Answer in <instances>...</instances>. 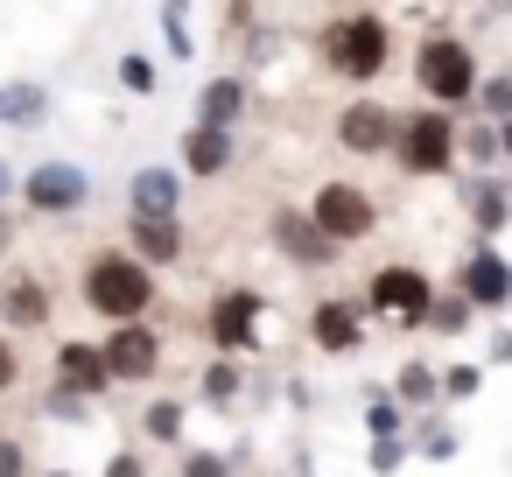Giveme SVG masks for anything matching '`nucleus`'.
<instances>
[{
  "label": "nucleus",
  "mask_w": 512,
  "mask_h": 477,
  "mask_svg": "<svg viewBox=\"0 0 512 477\" xmlns=\"http://www.w3.org/2000/svg\"><path fill=\"white\" fill-rule=\"evenodd\" d=\"M260 309H267V295H260V288H232V295H218V302H211V344H218L225 358L253 351V344H260V337H253Z\"/></svg>",
  "instance_id": "9"
},
{
  "label": "nucleus",
  "mask_w": 512,
  "mask_h": 477,
  "mask_svg": "<svg viewBox=\"0 0 512 477\" xmlns=\"http://www.w3.org/2000/svg\"><path fill=\"white\" fill-rule=\"evenodd\" d=\"M477 386H484V372H477V365H449V372H442V400H470Z\"/></svg>",
  "instance_id": "30"
},
{
  "label": "nucleus",
  "mask_w": 512,
  "mask_h": 477,
  "mask_svg": "<svg viewBox=\"0 0 512 477\" xmlns=\"http://www.w3.org/2000/svg\"><path fill=\"white\" fill-rule=\"evenodd\" d=\"M85 309L106 323H141L155 309V267L134 253H92L85 260Z\"/></svg>",
  "instance_id": "1"
},
{
  "label": "nucleus",
  "mask_w": 512,
  "mask_h": 477,
  "mask_svg": "<svg viewBox=\"0 0 512 477\" xmlns=\"http://www.w3.org/2000/svg\"><path fill=\"white\" fill-rule=\"evenodd\" d=\"M120 85H127V92H141V99H148V92H155V64H148V57H141V50H134V57H120Z\"/></svg>",
  "instance_id": "29"
},
{
  "label": "nucleus",
  "mask_w": 512,
  "mask_h": 477,
  "mask_svg": "<svg viewBox=\"0 0 512 477\" xmlns=\"http://www.w3.org/2000/svg\"><path fill=\"white\" fill-rule=\"evenodd\" d=\"M393 155H400V169H407V176H449V169H456V155H463V127L449 120V106H421V113H407V120H400Z\"/></svg>",
  "instance_id": "4"
},
{
  "label": "nucleus",
  "mask_w": 512,
  "mask_h": 477,
  "mask_svg": "<svg viewBox=\"0 0 512 477\" xmlns=\"http://www.w3.org/2000/svg\"><path fill=\"white\" fill-rule=\"evenodd\" d=\"M162 22H169V43H176V50H190V29H183V0H169V8H162Z\"/></svg>",
  "instance_id": "36"
},
{
  "label": "nucleus",
  "mask_w": 512,
  "mask_h": 477,
  "mask_svg": "<svg viewBox=\"0 0 512 477\" xmlns=\"http://www.w3.org/2000/svg\"><path fill=\"white\" fill-rule=\"evenodd\" d=\"M127 197H134V218H176V204H183V183H176L169 169H134Z\"/></svg>",
  "instance_id": "18"
},
{
  "label": "nucleus",
  "mask_w": 512,
  "mask_h": 477,
  "mask_svg": "<svg viewBox=\"0 0 512 477\" xmlns=\"http://www.w3.org/2000/svg\"><path fill=\"white\" fill-rule=\"evenodd\" d=\"M393 141H400V113H393V106L351 99V106L337 113V148H351V155H386Z\"/></svg>",
  "instance_id": "8"
},
{
  "label": "nucleus",
  "mask_w": 512,
  "mask_h": 477,
  "mask_svg": "<svg viewBox=\"0 0 512 477\" xmlns=\"http://www.w3.org/2000/svg\"><path fill=\"white\" fill-rule=\"evenodd\" d=\"M204 400H211V407H232V400H239V365H232V358L204 365Z\"/></svg>",
  "instance_id": "25"
},
{
  "label": "nucleus",
  "mask_w": 512,
  "mask_h": 477,
  "mask_svg": "<svg viewBox=\"0 0 512 477\" xmlns=\"http://www.w3.org/2000/svg\"><path fill=\"white\" fill-rule=\"evenodd\" d=\"M43 113H50L43 85H0V127H36Z\"/></svg>",
  "instance_id": "21"
},
{
  "label": "nucleus",
  "mask_w": 512,
  "mask_h": 477,
  "mask_svg": "<svg viewBox=\"0 0 512 477\" xmlns=\"http://www.w3.org/2000/svg\"><path fill=\"white\" fill-rule=\"evenodd\" d=\"M43 477H71V470H43Z\"/></svg>",
  "instance_id": "42"
},
{
  "label": "nucleus",
  "mask_w": 512,
  "mask_h": 477,
  "mask_svg": "<svg viewBox=\"0 0 512 477\" xmlns=\"http://www.w3.org/2000/svg\"><path fill=\"white\" fill-rule=\"evenodd\" d=\"M463 155H470L477 169H491V162L505 155V141H498V120H470V127H463Z\"/></svg>",
  "instance_id": "24"
},
{
  "label": "nucleus",
  "mask_w": 512,
  "mask_h": 477,
  "mask_svg": "<svg viewBox=\"0 0 512 477\" xmlns=\"http://www.w3.org/2000/svg\"><path fill=\"white\" fill-rule=\"evenodd\" d=\"M239 113H246V85L239 78H211L197 92V127H232Z\"/></svg>",
  "instance_id": "19"
},
{
  "label": "nucleus",
  "mask_w": 512,
  "mask_h": 477,
  "mask_svg": "<svg viewBox=\"0 0 512 477\" xmlns=\"http://www.w3.org/2000/svg\"><path fill=\"white\" fill-rule=\"evenodd\" d=\"M183 477H232L225 456H183Z\"/></svg>",
  "instance_id": "34"
},
{
  "label": "nucleus",
  "mask_w": 512,
  "mask_h": 477,
  "mask_svg": "<svg viewBox=\"0 0 512 477\" xmlns=\"http://www.w3.org/2000/svg\"><path fill=\"white\" fill-rule=\"evenodd\" d=\"M106 358H113V379H155L162 372V337L148 323H113Z\"/></svg>",
  "instance_id": "14"
},
{
  "label": "nucleus",
  "mask_w": 512,
  "mask_h": 477,
  "mask_svg": "<svg viewBox=\"0 0 512 477\" xmlns=\"http://www.w3.org/2000/svg\"><path fill=\"white\" fill-rule=\"evenodd\" d=\"M309 337H316L330 358H351V351L365 344V309L344 302V295H323V302L309 309Z\"/></svg>",
  "instance_id": "13"
},
{
  "label": "nucleus",
  "mask_w": 512,
  "mask_h": 477,
  "mask_svg": "<svg viewBox=\"0 0 512 477\" xmlns=\"http://www.w3.org/2000/svg\"><path fill=\"white\" fill-rule=\"evenodd\" d=\"M456 288H463L477 309H505V302H512V260H505L498 246L477 239V253L456 267Z\"/></svg>",
  "instance_id": "11"
},
{
  "label": "nucleus",
  "mask_w": 512,
  "mask_h": 477,
  "mask_svg": "<svg viewBox=\"0 0 512 477\" xmlns=\"http://www.w3.org/2000/svg\"><path fill=\"white\" fill-rule=\"evenodd\" d=\"M99 477H148V463H141V456H134V449H120V456H113V463H106V470H99Z\"/></svg>",
  "instance_id": "35"
},
{
  "label": "nucleus",
  "mask_w": 512,
  "mask_h": 477,
  "mask_svg": "<svg viewBox=\"0 0 512 477\" xmlns=\"http://www.w3.org/2000/svg\"><path fill=\"white\" fill-rule=\"evenodd\" d=\"M435 281L421 274V267H407V260H393V267H379L372 281H365V309L372 316H386V323H428V309H435Z\"/></svg>",
  "instance_id": "5"
},
{
  "label": "nucleus",
  "mask_w": 512,
  "mask_h": 477,
  "mask_svg": "<svg viewBox=\"0 0 512 477\" xmlns=\"http://www.w3.org/2000/svg\"><path fill=\"white\" fill-rule=\"evenodd\" d=\"M309 218H316L337 246H358V239H372V232H379V204H372L358 183H344V176H330V183L309 197Z\"/></svg>",
  "instance_id": "6"
},
{
  "label": "nucleus",
  "mask_w": 512,
  "mask_h": 477,
  "mask_svg": "<svg viewBox=\"0 0 512 477\" xmlns=\"http://www.w3.org/2000/svg\"><path fill=\"white\" fill-rule=\"evenodd\" d=\"M498 141H505V162H512V120H498Z\"/></svg>",
  "instance_id": "40"
},
{
  "label": "nucleus",
  "mask_w": 512,
  "mask_h": 477,
  "mask_svg": "<svg viewBox=\"0 0 512 477\" xmlns=\"http://www.w3.org/2000/svg\"><path fill=\"white\" fill-rule=\"evenodd\" d=\"M386 57H393V29L379 15H337L323 29V64L337 78H351V85H372L386 71Z\"/></svg>",
  "instance_id": "3"
},
{
  "label": "nucleus",
  "mask_w": 512,
  "mask_h": 477,
  "mask_svg": "<svg viewBox=\"0 0 512 477\" xmlns=\"http://www.w3.org/2000/svg\"><path fill=\"white\" fill-rule=\"evenodd\" d=\"M8 246H15V218L0 211V260H8Z\"/></svg>",
  "instance_id": "39"
},
{
  "label": "nucleus",
  "mask_w": 512,
  "mask_h": 477,
  "mask_svg": "<svg viewBox=\"0 0 512 477\" xmlns=\"http://www.w3.org/2000/svg\"><path fill=\"white\" fill-rule=\"evenodd\" d=\"M183 169L204 176V183L225 176V169H232V127H190V134H183Z\"/></svg>",
  "instance_id": "17"
},
{
  "label": "nucleus",
  "mask_w": 512,
  "mask_h": 477,
  "mask_svg": "<svg viewBox=\"0 0 512 477\" xmlns=\"http://www.w3.org/2000/svg\"><path fill=\"white\" fill-rule=\"evenodd\" d=\"M8 190H15V169H8V162H0V197H8Z\"/></svg>",
  "instance_id": "41"
},
{
  "label": "nucleus",
  "mask_w": 512,
  "mask_h": 477,
  "mask_svg": "<svg viewBox=\"0 0 512 477\" xmlns=\"http://www.w3.org/2000/svg\"><path fill=\"white\" fill-rule=\"evenodd\" d=\"M0 477H29V449L0 435Z\"/></svg>",
  "instance_id": "32"
},
{
  "label": "nucleus",
  "mask_w": 512,
  "mask_h": 477,
  "mask_svg": "<svg viewBox=\"0 0 512 477\" xmlns=\"http://www.w3.org/2000/svg\"><path fill=\"white\" fill-rule=\"evenodd\" d=\"M50 309H57V295H50L43 274H8V281H0V323H8V330H43Z\"/></svg>",
  "instance_id": "15"
},
{
  "label": "nucleus",
  "mask_w": 512,
  "mask_h": 477,
  "mask_svg": "<svg viewBox=\"0 0 512 477\" xmlns=\"http://www.w3.org/2000/svg\"><path fill=\"white\" fill-rule=\"evenodd\" d=\"M57 386L78 393V400H106V386H113V358H106V344L64 337V344H57Z\"/></svg>",
  "instance_id": "10"
},
{
  "label": "nucleus",
  "mask_w": 512,
  "mask_h": 477,
  "mask_svg": "<svg viewBox=\"0 0 512 477\" xmlns=\"http://www.w3.org/2000/svg\"><path fill=\"white\" fill-rule=\"evenodd\" d=\"M470 218H477V232L491 246V232H505V218H512V190L505 183H470Z\"/></svg>",
  "instance_id": "20"
},
{
  "label": "nucleus",
  "mask_w": 512,
  "mask_h": 477,
  "mask_svg": "<svg viewBox=\"0 0 512 477\" xmlns=\"http://www.w3.org/2000/svg\"><path fill=\"white\" fill-rule=\"evenodd\" d=\"M400 463H407V442H400V435H372V470H379V477H393Z\"/></svg>",
  "instance_id": "31"
},
{
  "label": "nucleus",
  "mask_w": 512,
  "mask_h": 477,
  "mask_svg": "<svg viewBox=\"0 0 512 477\" xmlns=\"http://www.w3.org/2000/svg\"><path fill=\"white\" fill-rule=\"evenodd\" d=\"M15 379H22V358H15V344H8V337H0V393H8Z\"/></svg>",
  "instance_id": "37"
},
{
  "label": "nucleus",
  "mask_w": 512,
  "mask_h": 477,
  "mask_svg": "<svg viewBox=\"0 0 512 477\" xmlns=\"http://www.w3.org/2000/svg\"><path fill=\"white\" fill-rule=\"evenodd\" d=\"M470 316H477V302H470L463 288H442V295H435V309H428V323H435L442 337H463V330H470Z\"/></svg>",
  "instance_id": "22"
},
{
  "label": "nucleus",
  "mask_w": 512,
  "mask_h": 477,
  "mask_svg": "<svg viewBox=\"0 0 512 477\" xmlns=\"http://www.w3.org/2000/svg\"><path fill=\"white\" fill-rule=\"evenodd\" d=\"M365 428L372 435H400V400L393 393H365Z\"/></svg>",
  "instance_id": "27"
},
{
  "label": "nucleus",
  "mask_w": 512,
  "mask_h": 477,
  "mask_svg": "<svg viewBox=\"0 0 512 477\" xmlns=\"http://www.w3.org/2000/svg\"><path fill=\"white\" fill-rule=\"evenodd\" d=\"M414 85H421L428 106H449V113H456V106L477 99L484 71H477V57H470L463 36H421V50H414Z\"/></svg>",
  "instance_id": "2"
},
{
  "label": "nucleus",
  "mask_w": 512,
  "mask_h": 477,
  "mask_svg": "<svg viewBox=\"0 0 512 477\" xmlns=\"http://www.w3.org/2000/svg\"><path fill=\"white\" fill-rule=\"evenodd\" d=\"M141 428H148L155 442H176V435H183V407H176V400H155V407L141 414Z\"/></svg>",
  "instance_id": "28"
},
{
  "label": "nucleus",
  "mask_w": 512,
  "mask_h": 477,
  "mask_svg": "<svg viewBox=\"0 0 512 477\" xmlns=\"http://www.w3.org/2000/svg\"><path fill=\"white\" fill-rule=\"evenodd\" d=\"M477 106H484V120H512V71H491L477 85Z\"/></svg>",
  "instance_id": "26"
},
{
  "label": "nucleus",
  "mask_w": 512,
  "mask_h": 477,
  "mask_svg": "<svg viewBox=\"0 0 512 477\" xmlns=\"http://www.w3.org/2000/svg\"><path fill=\"white\" fill-rule=\"evenodd\" d=\"M22 197H29V211H43V218H71V211L92 204V176H85L78 162H43V169L22 176Z\"/></svg>",
  "instance_id": "7"
},
{
  "label": "nucleus",
  "mask_w": 512,
  "mask_h": 477,
  "mask_svg": "<svg viewBox=\"0 0 512 477\" xmlns=\"http://www.w3.org/2000/svg\"><path fill=\"white\" fill-rule=\"evenodd\" d=\"M393 393H400L407 407H428V400L442 393V372H435V365H421V358H407V365H400V379H393Z\"/></svg>",
  "instance_id": "23"
},
{
  "label": "nucleus",
  "mask_w": 512,
  "mask_h": 477,
  "mask_svg": "<svg viewBox=\"0 0 512 477\" xmlns=\"http://www.w3.org/2000/svg\"><path fill=\"white\" fill-rule=\"evenodd\" d=\"M421 449H428V456H435V463H449V456H456V435H449V428H435V421H428V435H421Z\"/></svg>",
  "instance_id": "33"
},
{
  "label": "nucleus",
  "mask_w": 512,
  "mask_h": 477,
  "mask_svg": "<svg viewBox=\"0 0 512 477\" xmlns=\"http://www.w3.org/2000/svg\"><path fill=\"white\" fill-rule=\"evenodd\" d=\"M127 253L148 260V267H176L183 260V225L176 218H134L127 225Z\"/></svg>",
  "instance_id": "16"
},
{
  "label": "nucleus",
  "mask_w": 512,
  "mask_h": 477,
  "mask_svg": "<svg viewBox=\"0 0 512 477\" xmlns=\"http://www.w3.org/2000/svg\"><path fill=\"white\" fill-rule=\"evenodd\" d=\"M274 246H281L295 267H330V260L344 253V246L309 218V211H274Z\"/></svg>",
  "instance_id": "12"
},
{
  "label": "nucleus",
  "mask_w": 512,
  "mask_h": 477,
  "mask_svg": "<svg viewBox=\"0 0 512 477\" xmlns=\"http://www.w3.org/2000/svg\"><path fill=\"white\" fill-rule=\"evenodd\" d=\"M491 365H512V330H498V337H491Z\"/></svg>",
  "instance_id": "38"
}]
</instances>
